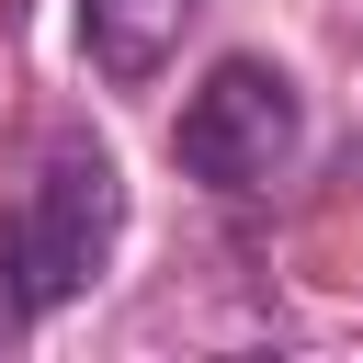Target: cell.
<instances>
[{
	"mask_svg": "<svg viewBox=\"0 0 363 363\" xmlns=\"http://www.w3.org/2000/svg\"><path fill=\"white\" fill-rule=\"evenodd\" d=\"M193 11L204 0H79V45H91L102 79H159L170 45L193 34Z\"/></svg>",
	"mask_w": 363,
	"mask_h": 363,
	"instance_id": "cell-3",
	"label": "cell"
},
{
	"mask_svg": "<svg viewBox=\"0 0 363 363\" xmlns=\"http://www.w3.org/2000/svg\"><path fill=\"white\" fill-rule=\"evenodd\" d=\"M113 227H125L113 159H102V147H57V159L34 170V193L0 216V340L34 329L45 306H68V295L102 272Z\"/></svg>",
	"mask_w": 363,
	"mask_h": 363,
	"instance_id": "cell-1",
	"label": "cell"
},
{
	"mask_svg": "<svg viewBox=\"0 0 363 363\" xmlns=\"http://www.w3.org/2000/svg\"><path fill=\"white\" fill-rule=\"evenodd\" d=\"M295 136H306V113H295V79H284L272 57H216L204 91H193L182 125H170L182 170L216 182V193H261V182H284Z\"/></svg>",
	"mask_w": 363,
	"mask_h": 363,
	"instance_id": "cell-2",
	"label": "cell"
}]
</instances>
